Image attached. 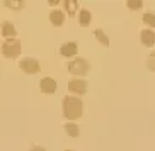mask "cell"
<instances>
[{
	"mask_svg": "<svg viewBox=\"0 0 155 151\" xmlns=\"http://www.w3.org/2000/svg\"><path fill=\"white\" fill-rule=\"evenodd\" d=\"M61 107H63L65 119H68L70 122H73L75 119H80L84 114V102L75 95H65L61 100Z\"/></svg>",
	"mask_w": 155,
	"mask_h": 151,
	"instance_id": "6da1fadb",
	"label": "cell"
},
{
	"mask_svg": "<svg viewBox=\"0 0 155 151\" xmlns=\"http://www.w3.org/2000/svg\"><path fill=\"white\" fill-rule=\"evenodd\" d=\"M67 68L72 75L75 77H84V75L89 73V70H91V64L85 58H73L67 63Z\"/></svg>",
	"mask_w": 155,
	"mask_h": 151,
	"instance_id": "7a4b0ae2",
	"label": "cell"
},
{
	"mask_svg": "<svg viewBox=\"0 0 155 151\" xmlns=\"http://www.w3.org/2000/svg\"><path fill=\"white\" fill-rule=\"evenodd\" d=\"M2 55H4V58H9V60L17 58L21 55V41L19 39L4 41V44H2Z\"/></svg>",
	"mask_w": 155,
	"mask_h": 151,
	"instance_id": "3957f363",
	"label": "cell"
},
{
	"mask_svg": "<svg viewBox=\"0 0 155 151\" xmlns=\"http://www.w3.org/2000/svg\"><path fill=\"white\" fill-rule=\"evenodd\" d=\"M19 68L22 70L24 73L34 75L41 70V63H39L36 58H22V60L19 61Z\"/></svg>",
	"mask_w": 155,
	"mask_h": 151,
	"instance_id": "277c9868",
	"label": "cell"
},
{
	"mask_svg": "<svg viewBox=\"0 0 155 151\" xmlns=\"http://www.w3.org/2000/svg\"><path fill=\"white\" fill-rule=\"evenodd\" d=\"M87 88H89V85H87V82L84 78H73L68 83V90L72 93H75V95H84V93H87Z\"/></svg>",
	"mask_w": 155,
	"mask_h": 151,
	"instance_id": "5b68a950",
	"label": "cell"
},
{
	"mask_svg": "<svg viewBox=\"0 0 155 151\" xmlns=\"http://www.w3.org/2000/svg\"><path fill=\"white\" fill-rule=\"evenodd\" d=\"M77 53H78V46L75 41H67L60 48V55L63 56V58H75Z\"/></svg>",
	"mask_w": 155,
	"mask_h": 151,
	"instance_id": "8992f818",
	"label": "cell"
},
{
	"mask_svg": "<svg viewBox=\"0 0 155 151\" xmlns=\"http://www.w3.org/2000/svg\"><path fill=\"white\" fill-rule=\"evenodd\" d=\"M56 88H58V83H56L55 78H51V77H45L41 78V82H39V90L43 92V93H55Z\"/></svg>",
	"mask_w": 155,
	"mask_h": 151,
	"instance_id": "52a82bcc",
	"label": "cell"
},
{
	"mask_svg": "<svg viewBox=\"0 0 155 151\" xmlns=\"http://www.w3.org/2000/svg\"><path fill=\"white\" fill-rule=\"evenodd\" d=\"M140 39H141V44L147 46V48H153L155 46V31L153 29H143L140 32Z\"/></svg>",
	"mask_w": 155,
	"mask_h": 151,
	"instance_id": "ba28073f",
	"label": "cell"
},
{
	"mask_svg": "<svg viewBox=\"0 0 155 151\" xmlns=\"http://www.w3.org/2000/svg\"><path fill=\"white\" fill-rule=\"evenodd\" d=\"M2 37H5V41H9V39H17V29L14 27V24L7 22V20L2 24Z\"/></svg>",
	"mask_w": 155,
	"mask_h": 151,
	"instance_id": "9c48e42d",
	"label": "cell"
},
{
	"mask_svg": "<svg viewBox=\"0 0 155 151\" xmlns=\"http://www.w3.org/2000/svg\"><path fill=\"white\" fill-rule=\"evenodd\" d=\"M50 22L53 26H56V27L63 26L65 24V12L63 10H58V9H53L50 12Z\"/></svg>",
	"mask_w": 155,
	"mask_h": 151,
	"instance_id": "30bf717a",
	"label": "cell"
},
{
	"mask_svg": "<svg viewBox=\"0 0 155 151\" xmlns=\"http://www.w3.org/2000/svg\"><path fill=\"white\" fill-rule=\"evenodd\" d=\"M61 5H63V10L68 14V17H73V15H77V12H80L77 0H63Z\"/></svg>",
	"mask_w": 155,
	"mask_h": 151,
	"instance_id": "8fae6325",
	"label": "cell"
},
{
	"mask_svg": "<svg viewBox=\"0 0 155 151\" xmlns=\"http://www.w3.org/2000/svg\"><path fill=\"white\" fill-rule=\"evenodd\" d=\"M92 20V14L89 9H80V12H78V24L82 26V27H87L89 24H91Z\"/></svg>",
	"mask_w": 155,
	"mask_h": 151,
	"instance_id": "7c38bea8",
	"label": "cell"
},
{
	"mask_svg": "<svg viewBox=\"0 0 155 151\" xmlns=\"http://www.w3.org/2000/svg\"><path fill=\"white\" fill-rule=\"evenodd\" d=\"M63 127H65V133L68 134L70 137H78V134H80V127H78V124H75V122L67 121Z\"/></svg>",
	"mask_w": 155,
	"mask_h": 151,
	"instance_id": "4fadbf2b",
	"label": "cell"
},
{
	"mask_svg": "<svg viewBox=\"0 0 155 151\" xmlns=\"http://www.w3.org/2000/svg\"><path fill=\"white\" fill-rule=\"evenodd\" d=\"M4 4H5V7H9V9H12V10H22L26 2H24V0H5Z\"/></svg>",
	"mask_w": 155,
	"mask_h": 151,
	"instance_id": "5bb4252c",
	"label": "cell"
},
{
	"mask_svg": "<svg viewBox=\"0 0 155 151\" xmlns=\"http://www.w3.org/2000/svg\"><path fill=\"white\" fill-rule=\"evenodd\" d=\"M94 36L97 37V41L101 42V44H104V46H109V37L106 36V32L102 31V29H94V32H92Z\"/></svg>",
	"mask_w": 155,
	"mask_h": 151,
	"instance_id": "9a60e30c",
	"label": "cell"
},
{
	"mask_svg": "<svg viewBox=\"0 0 155 151\" xmlns=\"http://www.w3.org/2000/svg\"><path fill=\"white\" fill-rule=\"evenodd\" d=\"M141 20H143V24H147V26H148V29H155V14L147 12V14H143Z\"/></svg>",
	"mask_w": 155,
	"mask_h": 151,
	"instance_id": "2e32d148",
	"label": "cell"
},
{
	"mask_svg": "<svg viewBox=\"0 0 155 151\" xmlns=\"http://www.w3.org/2000/svg\"><path fill=\"white\" fill-rule=\"evenodd\" d=\"M126 7L130 10H140L141 7H143V2H141V0H128Z\"/></svg>",
	"mask_w": 155,
	"mask_h": 151,
	"instance_id": "e0dca14e",
	"label": "cell"
},
{
	"mask_svg": "<svg viewBox=\"0 0 155 151\" xmlns=\"http://www.w3.org/2000/svg\"><path fill=\"white\" fill-rule=\"evenodd\" d=\"M147 68L150 70V71H155V51L148 55L147 58Z\"/></svg>",
	"mask_w": 155,
	"mask_h": 151,
	"instance_id": "ac0fdd59",
	"label": "cell"
},
{
	"mask_svg": "<svg viewBox=\"0 0 155 151\" xmlns=\"http://www.w3.org/2000/svg\"><path fill=\"white\" fill-rule=\"evenodd\" d=\"M29 151H46V148L45 146H32Z\"/></svg>",
	"mask_w": 155,
	"mask_h": 151,
	"instance_id": "d6986e66",
	"label": "cell"
},
{
	"mask_svg": "<svg viewBox=\"0 0 155 151\" xmlns=\"http://www.w3.org/2000/svg\"><path fill=\"white\" fill-rule=\"evenodd\" d=\"M48 4H50L51 7H56V5H60L61 2H60V0H48Z\"/></svg>",
	"mask_w": 155,
	"mask_h": 151,
	"instance_id": "ffe728a7",
	"label": "cell"
},
{
	"mask_svg": "<svg viewBox=\"0 0 155 151\" xmlns=\"http://www.w3.org/2000/svg\"><path fill=\"white\" fill-rule=\"evenodd\" d=\"M65 151H73V149H65Z\"/></svg>",
	"mask_w": 155,
	"mask_h": 151,
	"instance_id": "44dd1931",
	"label": "cell"
}]
</instances>
